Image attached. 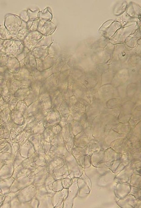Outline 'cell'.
Here are the masks:
<instances>
[{"label": "cell", "mask_w": 141, "mask_h": 208, "mask_svg": "<svg viewBox=\"0 0 141 208\" xmlns=\"http://www.w3.org/2000/svg\"><path fill=\"white\" fill-rule=\"evenodd\" d=\"M4 25L10 32H18L22 29V21L19 16L8 14L5 16Z\"/></svg>", "instance_id": "6da1fadb"}, {"label": "cell", "mask_w": 141, "mask_h": 208, "mask_svg": "<svg viewBox=\"0 0 141 208\" xmlns=\"http://www.w3.org/2000/svg\"><path fill=\"white\" fill-rule=\"evenodd\" d=\"M56 28V25L51 21L39 20L37 31L42 34L43 36H48L54 32Z\"/></svg>", "instance_id": "7a4b0ae2"}, {"label": "cell", "mask_w": 141, "mask_h": 208, "mask_svg": "<svg viewBox=\"0 0 141 208\" xmlns=\"http://www.w3.org/2000/svg\"><path fill=\"white\" fill-rule=\"evenodd\" d=\"M24 64L29 71L35 73L36 71V58L29 52L24 59Z\"/></svg>", "instance_id": "3957f363"}, {"label": "cell", "mask_w": 141, "mask_h": 208, "mask_svg": "<svg viewBox=\"0 0 141 208\" xmlns=\"http://www.w3.org/2000/svg\"><path fill=\"white\" fill-rule=\"evenodd\" d=\"M12 39L13 40L12 43L9 47H8L5 50L3 53L4 55H12L16 51L19 50L20 45L22 43V42L21 41L17 38H12Z\"/></svg>", "instance_id": "277c9868"}, {"label": "cell", "mask_w": 141, "mask_h": 208, "mask_svg": "<svg viewBox=\"0 0 141 208\" xmlns=\"http://www.w3.org/2000/svg\"><path fill=\"white\" fill-rule=\"evenodd\" d=\"M48 46H40L34 48L30 52L35 58L40 59L48 54Z\"/></svg>", "instance_id": "5b68a950"}, {"label": "cell", "mask_w": 141, "mask_h": 208, "mask_svg": "<svg viewBox=\"0 0 141 208\" xmlns=\"http://www.w3.org/2000/svg\"><path fill=\"white\" fill-rule=\"evenodd\" d=\"M43 36H44L42 34L36 30V31H31L29 33L25 38V39L28 42H30V41H34L40 40Z\"/></svg>", "instance_id": "8992f818"}, {"label": "cell", "mask_w": 141, "mask_h": 208, "mask_svg": "<svg viewBox=\"0 0 141 208\" xmlns=\"http://www.w3.org/2000/svg\"><path fill=\"white\" fill-rule=\"evenodd\" d=\"M12 39L10 32L6 28L4 25H0V39L7 40Z\"/></svg>", "instance_id": "52a82bcc"}, {"label": "cell", "mask_w": 141, "mask_h": 208, "mask_svg": "<svg viewBox=\"0 0 141 208\" xmlns=\"http://www.w3.org/2000/svg\"><path fill=\"white\" fill-rule=\"evenodd\" d=\"M38 19L39 20L51 21L52 19V15L47 8L43 11L39 12L38 14Z\"/></svg>", "instance_id": "ba28073f"}, {"label": "cell", "mask_w": 141, "mask_h": 208, "mask_svg": "<svg viewBox=\"0 0 141 208\" xmlns=\"http://www.w3.org/2000/svg\"><path fill=\"white\" fill-rule=\"evenodd\" d=\"M51 43V36H44L40 39V41L36 45L35 48L42 46H48Z\"/></svg>", "instance_id": "9c48e42d"}, {"label": "cell", "mask_w": 141, "mask_h": 208, "mask_svg": "<svg viewBox=\"0 0 141 208\" xmlns=\"http://www.w3.org/2000/svg\"><path fill=\"white\" fill-rule=\"evenodd\" d=\"M40 40L38 41H34L28 42L25 38V39L23 40V41H22V44L24 45L25 47H26V48H28V49L31 51L32 49H34V48H35L36 45L38 44V42L40 41Z\"/></svg>", "instance_id": "30bf717a"}, {"label": "cell", "mask_w": 141, "mask_h": 208, "mask_svg": "<svg viewBox=\"0 0 141 208\" xmlns=\"http://www.w3.org/2000/svg\"><path fill=\"white\" fill-rule=\"evenodd\" d=\"M27 10V14L29 17V20L34 21L38 19V14L40 12L39 9L35 11H32L30 9H28Z\"/></svg>", "instance_id": "8fae6325"}, {"label": "cell", "mask_w": 141, "mask_h": 208, "mask_svg": "<svg viewBox=\"0 0 141 208\" xmlns=\"http://www.w3.org/2000/svg\"><path fill=\"white\" fill-rule=\"evenodd\" d=\"M30 32L27 29H22L18 32L17 38L21 41H23L29 33Z\"/></svg>", "instance_id": "7c38bea8"}, {"label": "cell", "mask_w": 141, "mask_h": 208, "mask_svg": "<svg viewBox=\"0 0 141 208\" xmlns=\"http://www.w3.org/2000/svg\"><path fill=\"white\" fill-rule=\"evenodd\" d=\"M21 20L27 23L29 20V17L27 14V10H24L20 14L19 16Z\"/></svg>", "instance_id": "4fadbf2b"}, {"label": "cell", "mask_w": 141, "mask_h": 208, "mask_svg": "<svg viewBox=\"0 0 141 208\" xmlns=\"http://www.w3.org/2000/svg\"><path fill=\"white\" fill-rule=\"evenodd\" d=\"M12 42V39H10V40H4L3 48L1 50V52H2L3 54L4 52H5V50L6 48H7L8 47H9V46L11 45Z\"/></svg>", "instance_id": "5bb4252c"}, {"label": "cell", "mask_w": 141, "mask_h": 208, "mask_svg": "<svg viewBox=\"0 0 141 208\" xmlns=\"http://www.w3.org/2000/svg\"><path fill=\"white\" fill-rule=\"evenodd\" d=\"M39 20L37 19L36 20H34L33 22V23H32V25L31 27L29 29V31L30 32L31 31H36L37 30V28H38V25H39Z\"/></svg>", "instance_id": "9a60e30c"}, {"label": "cell", "mask_w": 141, "mask_h": 208, "mask_svg": "<svg viewBox=\"0 0 141 208\" xmlns=\"http://www.w3.org/2000/svg\"><path fill=\"white\" fill-rule=\"evenodd\" d=\"M27 54L22 52V53H21L20 54H19V55H18V56L16 57V59H17L18 60H19V61H21V60H24V59H25V57H26V56H27Z\"/></svg>", "instance_id": "2e32d148"}, {"label": "cell", "mask_w": 141, "mask_h": 208, "mask_svg": "<svg viewBox=\"0 0 141 208\" xmlns=\"http://www.w3.org/2000/svg\"><path fill=\"white\" fill-rule=\"evenodd\" d=\"M33 21H34L29 20L28 22L27 23V29L28 30H29V29L30 28L32 25Z\"/></svg>", "instance_id": "e0dca14e"}, {"label": "cell", "mask_w": 141, "mask_h": 208, "mask_svg": "<svg viewBox=\"0 0 141 208\" xmlns=\"http://www.w3.org/2000/svg\"><path fill=\"white\" fill-rule=\"evenodd\" d=\"M22 29H27V23L21 20Z\"/></svg>", "instance_id": "ac0fdd59"}, {"label": "cell", "mask_w": 141, "mask_h": 208, "mask_svg": "<svg viewBox=\"0 0 141 208\" xmlns=\"http://www.w3.org/2000/svg\"><path fill=\"white\" fill-rule=\"evenodd\" d=\"M22 52H24V53H26V54H28V53L30 52V50H29V49L27 48H26V47H25L24 48L23 51H22Z\"/></svg>", "instance_id": "d6986e66"}, {"label": "cell", "mask_w": 141, "mask_h": 208, "mask_svg": "<svg viewBox=\"0 0 141 208\" xmlns=\"http://www.w3.org/2000/svg\"><path fill=\"white\" fill-rule=\"evenodd\" d=\"M3 55V54L2 52H1V50H0V58H1L2 57Z\"/></svg>", "instance_id": "ffe728a7"}]
</instances>
